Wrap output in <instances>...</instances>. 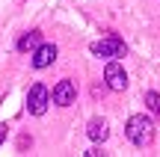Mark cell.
I'll return each mask as SVG.
<instances>
[{
  "mask_svg": "<svg viewBox=\"0 0 160 157\" xmlns=\"http://www.w3.org/2000/svg\"><path fill=\"white\" fill-rule=\"evenodd\" d=\"M74 98H77V89H74V83H71V80H59L57 86H53L51 101L57 107H71V104H74Z\"/></svg>",
  "mask_w": 160,
  "mask_h": 157,
  "instance_id": "5",
  "label": "cell"
},
{
  "mask_svg": "<svg viewBox=\"0 0 160 157\" xmlns=\"http://www.w3.org/2000/svg\"><path fill=\"white\" fill-rule=\"evenodd\" d=\"M86 134H89L92 142H104L107 140V122H104V119H92L89 128H86Z\"/></svg>",
  "mask_w": 160,
  "mask_h": 157,
  "instance_id": "8",
  "label": "cell"
},
{
  "mask_svg": "<svg viewBox=\"0 0 160 157\" xmlns=\"http://www.w3.org/2000/svg\"><path fill=\"white\" fill-rule=\"evenodd\" d=\"M48 104H51V92H48V86H45V83H33L30 92H27V113H33V116H45Z\"/></svg>",
  "mask_w": 160,
  "mask_h": 157,
  "instance_id": "2",
  "label": "cell"
},
{
  "mask_svg": "<svg viewBox=\"0 0 160 157\" xmlns=\"http://www.w3.org/2000/svg\"><path fill=\"white\" fill-rule=\"evenodd\" d=\"M53 59H57V45H39L33 51V65L36 68H48V65H53Z\"/></svg>",
  "mask_w": 160,
  "mask_h": 157,
  "instance_id": "6",
  "label": "cell"
},
{
  "mask_svg": "<svg viewBox=\"0 0 160 157\" xmlns=\"http://www.w3.org/2000/svg\"><path fill=\"white\" fill-rule=\"evenodd\" d=\"M125 42L119 39V36H107V39H101V42H92V53L95 56H110V59H119V56H125Z\"/></svg>",
  "mask_w": 160,
  "mask_h": 157,
  "instance_id": "3",
  "label": "cell"
},
{
  "mask_svg": "<svg viewBox=\"0 0 160 157\" xmlns=\"http://www.w3.org/2000/svg\"><path fill=\"white\" fill-rule=\"evenodd\" d=\"M145 104H148V110L154 116H160V95L157 92H145Z\"/></svg>",
  "mask_w": 160,
  "mask_h": 157,
  "instance_id": "9",
  "label": "cell"
},
{
  "mask_svg": "<svg viewBox=\"0 0 160 157\" xmlns=\"http://www.w3.org/2000/svg\"><path fill=\"white\" fill-rule=\"evenodd\" d=\"M104 80H107V86L113 89V92H125V86H128V74H125V68H122L116 59L104 68Z\"/></svg>",
  "mask_w": 160,
  "mask_h": 157,
  "instance_id": "4",
  "label": "cell"
},
{
  "mask_svg": "<svg viewBox=\"0 0 160 157\" xmlns=\"http://www.w3.org/2000/svg\"><path fill=\"white\" fill-rule=\"evenodd\" d=\"M3 140H6V128L0 125V142H3Z\"/></svg>",
  "mask_w": 160,
  "mask_h": 157,
  "instance_id": "10",
  "label": "cell"
},
{
  "mask_svg": "<svg viewBox=\"0 0 160 157\" xmlns=\"http://www.w3.org/2000/svg\"><path fill=\"white\" fill-rule=\"evenodd\" d=\"M39 45H42V33H39V30H33V33H24L21 39H18V51H21V53H33Z\"/></svg>",
  "mask_w": 160,
  "mask_h": 157,
  "instance_id": "7",
  "label": "cell"
},
{
  "mask_svg": "<svg viewBox=\"0 0 160 157\" xmlns=\"http://www.w3.org/2000/svg\"><path fill=\"white\" fill-rule=\"evenodd\" d=\"M125 134L133 145H148L154 140V125H151L148 116H131L128 125H125Z\"/></svg>",
  "mask_w": 160,
  "mask_h": 157,
  "instance_id": "1",
  "label": "cell"
}]
</instances>
